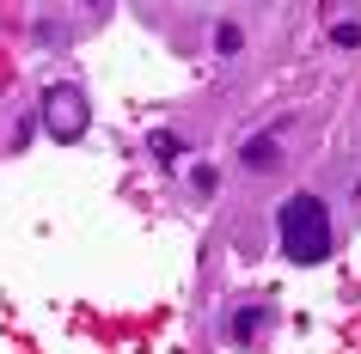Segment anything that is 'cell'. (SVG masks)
I'll return each instance as SVG.
<instances>
[{
	"mask_svg": "<svg viewBox=\"0 0 361 354\" xmlns=\"http://www.w3.org/2000/svg\"><path fill=\"white\" fill-rule=\"evenodd\" d=\"M245 165H251V171L276 165V134H257V141H251V147H245Z\"/></svg>",
	"mask_w": 361,
	"mask_h": 354,
	"instance_id": "4",
	"label": "cell"
},
{
	"mask_svg": "<svg viewBox=\"0 0 361 354\" xmlns=\"http://www.w3.org/2000/svg\"><path fill=\"white\" fill-rule=\"evenodd\" d=\"M214 49H221V56H239V49H245V31H239V25H221V31H214Z\"/></svg>",
	"mask_w": 361,
	"mask_h": 354,
	"instance_id": "6",
	"label": "cell"
},
{
	"mask_svg": "<svg viewBox=\"0 0 361 354\" xmlns=\"http://www.w3.org/2000/svg\"><path fill=\"white\" fill-rule=\"evenodd\" d=\"M178 147H184V141H178L171 129H159V134H153V159H159V165H178Z\"/></svg>",
	"mask_w": 361,
	"mask_h": 354,
	"instance_id": "5",
	"label": "cell"
},
{
	"mask_svg": "<svg viewBox=\"0 0 361 354\" xmlns=\"http://www.w3.org/2000/svg\"><path fill=\"white\" fill-rule=\"evenodd\" d=\"M196 189H202V196H214V184H221V177H214V165H196V177H190Z\"/></svg>",
	"mask_w": 361,
	"mask_h": 354,
	"instance_id": "8",
	"label": "cell"
},
{
	"mask_svg": "<svg viewBox=\"0 0 361 354\" xmlns=\"http://www.w3.org/2000/svg\"><path fill=\"white\" fill-rule=\"evenodd\" d=\"M37 110H43V129L56 141H80L86 134V92L80 86H49Z\"/></svg>",
	"mask_w": 361,
	"mask_h": 354,
	"instance_id": "2",
	"label": "cell"
},
{
	"mask_svg": "<svg viewBox=\"0 0 361 354\" xmlns=\"http://www.w3.org/2000/svg\"><path fill=\"white\" fill-rule=\"evenodd\" d=\"M276 239H282V257H288V263H300V269H312V263H331V251H337L331 208H324L312 189L288 196L282 214H276Z\"/></svg>",
	"mask_w": 361,
	"mask_h": 354,
	"instance_id": "1",
	"label": "cell"
},
{
	"mask_svg": "<svg viewBox=\"0 0 361 354\" xmlns=\"http://www.w3.org/2000/svg\"><path fill=\"white\" fill-rule=\"evenodd\" d=\"M331 43H343V49H361V25H355V19H337V25H331Z\"/></svg>",
	"mask_w": 361,
	"mask_h": 354,
	"instance_id": "7",
	"label": "cell"
},
{
	"mask_svg": "<svg viewBox=\"0 0 361 354\" xmlns=\"http://www.w3.org/2000/svg\"><path fill=\"white\" fill-rule=\"evenodd\" d=\"M264 324H269V312H264V305H245V312H233V317H227V336L239 342V348H251Z\"/></svg>",
	"mask_w": 361,
	"mask_h": 354,
	"instance_id": "3",
	"label": "cell"
}]
</instances>
